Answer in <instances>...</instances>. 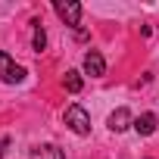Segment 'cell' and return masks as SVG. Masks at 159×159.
<instances>
[{"instance_id":"6da1fadb","label":"cell","mask_w":159,"mask_h":159,"mask_svg":"<svg viewBox=\"0 0 159 159\" xmlns=\"http://www.w3.org/2000/svg\"><path fill=\"white\" fill-rule=\"evenodd\" d=\"M66 125L75 131V134H91V116H88V109L84 106H78V103H72L69 109H66Z\"/></svg>"},{"instance_id":"30bf717a","label":"cell","mask_w":159,"mask_h":159,"mask_svg":"<svg viewBox=\"0 0 159 159\" xmlns=\"http://www.w3.org/2000/svg\"><path fill=\"white\" fill-rule=\"evenodd\" d=\"M7 150H10V137H0V156H3Z\"/></svg>"},{"instance_id":"52a82bcc","label":"cell","mask_w":159,"mask_h":159,"mask_svg":"<svg viewBox=\"0 0 159 159\" xmlns=\"http://www.w3.org/2000/svg\"><path fill=\"white\" fill-rule=\"evenodd\" d=\"M28 159H66V153H62L59 147H53V143H41V147L31 150Z\"/></svg>"},{"instance_id":"ba28073f","label":"cell","mask_w":159,"mask_h":159,"mask_svg":"<svg viewBox=\"0 0 159 159\" xmlns=\"http://www.w3.org/2000/svg\"><path fill=\"white\" fill-rule=\"evenodd\" d=\"M62 84H66V91H69V94H78V91L84 88V78H81V72L69 69V72L62 75Z\"/></svg>"},{"instance_id":"3957f363","label":"cell","mask_w":159,"mask_h":159,"mask_svg":"<svg viewBox=\"0 0 159 159\" xmlns=\"http://www.w3.org/2000/svg\"><path fill=\"white\" fill-rule=\"evenodd\" d=\"M53 10L66 25H75V28L81 25V3H75V0H56Z\"/></svg>"},{"instance_id":"7a4b0ae2","label":"cell","mask_w":159,"mask_h":159,"mask_svg":"<svg viewBox=\"0 0 159 159\" xmlns=\"http://www.w3.org/2000/svg\"><path fill=\"white\" fill-rule=\"evenodd\" d=\"M22 78H25V69L16 66L7 50H0V81H3V84H19Z\"/></svg>"},{"instance_id":"9c48e42d","label":"cell","mask_w":159,"mask_h":159,"mask_svg":"<svg viewBox=\"0 0 159 159\" xmlns=\"http://www.w3.org/2000/svg\"><path fill=\"white\" fill-rule=\"evenodd\" d=\"M31 28H34V34H31V50L41 53V50L47 47V34H44V28H41V19H31Z\"/></svg>"},{"instance_id":"5b68a950","label":"cell","mask_w":159,"mask_h":159,"mask_svg":"<svg viewBox=\"0 0 159 159\" xmlns=\"http://www.w3.org/2000/svg\"><path fill=\"white\" fill-rule=\"evenodd\" d=\"M106 125H109V131L122 134V131H128V128L134 125V116H131V112H128V109L122 106V109H116V112L109 116V122H106Z\"/></svg>"},{"instance_id":"8992f818","label":"cell","mask_w":159,"mask_h":159,"mask_svg":"<svg viewBox=\"0 0 159 159\" xmlns=\"http://www.w3.org/2000/svg\"><path fill=\"white\" fill-rule=\"evenodd\" d=\"M131 128H134L140 137H150V134L156 131V116H153V112H143V116H137V119H134V125H131Z\"/></svg>"},{"instance_id":"277c9868","label":"cell","mask_w":159,"mask_h":159,"mask_svg":"<svg viewBox=\"0 0 159 159\" xmlns=\"http://www.w3.org/2000/svg\"><path fill=\"white\" fill-rule=\"evenodd\" d=\"M84 72H88L91 78H100V75H106V59H103L97 50H88V53H84Z\"/></svg>"}]
</instances>
